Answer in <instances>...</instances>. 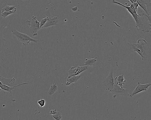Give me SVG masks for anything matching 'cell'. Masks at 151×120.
Segmentation results:
<instances>
[{
    "mask_svg": "<svg viewBox=\"0 0 151 120\" xmlns=\"http://www.w3.org/2000/svg\"><path fill=\"white\" fill-rule=\"evenodd\" d=\"M48 18V17L47 16L46 17L42 19L40 23L39 29L42 28V27L46 23Z\"/></svg>",
    "mask_w": 151,
    "mask_h": 120,
    "instance_id": "21",
    "label": "cell"
},
{
    "mask_svg": "<svg viewBox=\"0 0 151 120\" xmlns=\"http://www.w3.org/2000/svg\"><path fill=\"white\" fill-rule=\"evenodd\" d=\"M52 117L55 120H59L62 118V116L59 111H57L55 114L52 115Z\"/></svg>",
    "mask_w": 151,
    "mask_h": 120,
    "instance_id": "20",
    "label": "cell"
},
{
    "mask_svg": "<svg viewBox=\"0 0 151 120\" xmlns=\"http://www.w3.org/2000/svg\"><path fill=\"white\" fill-rule=\"evenodd\" d=\"M129 1L131 3H133L136 2L137 0H129Z\"/></svg>",
    "mask_w": 151,
    "mask_h": 120,
    "instance_id": "26",
    "label": "cell"
},
{
    "mask_svg": "<svg viewBox=\"0 0 151 120\" xmlns=\"http://www.w3.org/2000/svg\"><path fill=\"white\" fill-rule=\"evenodd\" d=\"M58 87L55 83H53L51 84L50 87L48 91L49 95L51 96L57 90Z\"/></svg>",
    "mask_w": 151,
    "mask_h": 120,
    "instance_id": "17",
    "label": "cell"
},
{
    "mask_svg": "<svg viewBox=\"0 0 151 120\" xmlns=\"http://www.w3.org/2000/svg\"><path fill=\"white\" fill-rule=\"evenodd\" d=\"M112 2L113 3L118 5L126 9L129 12L133 17L136 23H137L138 19L139 14H137V12L135 11L132 3L130 6H125L115 0H112Z\"/></svg>",
    "mask_w": 151,
    "mask_h": 120,
    "instance_id": "6",
    "label": "cell"
},
{
    "mask_svg": "<svg viewBox=\"0 0 151 120\" xmlns=\"http://www.w3.org/2000/svg\"><path fill=\"white\" fill-rule=\"evenodd\" d=\"M138 30L148 32H151V14L147 15L142 12L139 14L138 20L136 23Z\"/></svg>",
    "mask_w": 151,
    "mask_h": 120,
    "instance_id": "1",
    "label": "cell"
},
{
    "mask_svg": "<svg viewBox=\"0 0 151 120\" xmlns=\"http://www.w3.org/2000/svg\"><path fill=\"white\" fill-rule=\"evenodd\" d=\"M132 4L134 6L135 11L137 12V8L139 6V5L137 3V2H135Z\"/></svg>",
    "mask_w": 151,
    "mask_h": 120,
    "instance_id": "23",
    "label": "cell"
},
{
    "mask_svg": "<svg viewBox=\"0 0 151 120\" xmlns=\"http://www.w3.org/2000/svg\"></svg>",
    "mask_w": 151,
    "mask_h": 120,
    "instance_id": "28",
    "label": "cell"
},
{
    "mask_svg": "<svg viewBox=\"0 0 151 120\" xmlns=\"http://www.w3.org/2000/svg\"><path fill=\"white\" fill-rule=\"evenodd\" d=\"M17 8H15L13 9L11 11H6L1 12V16L4 18H5L6 16L8 15L12 14L14 13L16 11Z\"/></svg>",
    "mask_w": 151,
    "mask_h": 120,
    "instance_id": "18",
    "label": "cell"
},
{
    "mask_svg": "<svg viewBox=\"0 0 151 120\" xmlns=\"http://www.w3.org/2000/svg\"><path fill=\"white\" fill-rule=\"evenodd\" d=\"M147 42L143 38L139 39L137 43H128L130 48L134 50L137 53L143 60H145L147 58Z\"/></svg>",
    "mask_w": 151,
    "mask_h": 120,
    "instance_id": "2",
    "label": "cell"
},
{
    "mask_svg": "<svg viewBox=\"0 0 151 120\" xmlns=\"http://www.w3.org/2000/svg\"><path fill=\"white\" fill-rule=\"evenodd\" d=\"M37 102L38 104L41 107H43L45 105V100L43 99H41L40 100H37Z\"/></svg>",
    "mask_w": 151,
    "mask_h": 120,
    "instance_id": "22",
    "label": "cell"
},
{
    "mask_svg": "<svg viewBox=\"0 0 151 120\" xmlns=\"http://www.w3.org/2000/svg\"><path fill=\"white\" fill-rule=\"evenodd\" d=\"M136 2L146 14H151L149 9L151 6V0H137Z\"/></svg>",
    "mask_w": 151,
    "mask_h": 120,
    "instance_id": "10",
    "label": "cell"
},
{
    "mask_svg": "<svg viewBox=\"0 0 151 120\" xmlns=\"http://www.w3.org/2000/svg\"><path fill=\"white\" fill-rule=\"evenodd\" d=\"M97 60L98 58L97 57H96L93 58H86L84 63L83 65L92 66Z\"/></svg>",
    "mask_w": 151,
    "mask_h": 120,
    "instance_id": "16",
    "label": "cell"
},
{
    "mask_svg": "<svg viewBox=\"0 0 151 120\" xmlns=\"http://www.w3.org/2000/svg\"><path fill=\"white\" fill-rule=\"evenodd\" d=\"M15 8V7L14 6L6 5L1 9V12L6 11H11L13 9Z\"/></svg>",
    "mask_w": 151,
    "mask_h": 120,
    "instance_id": "19",
    "label": "cell"
},
{
    "mask_svg": "<svg viewBox=\"0 0 151 120\" xmlns=\"http://www.w3.org/2000/svg\"><path fill=\"white\" fill-rule=\"evenodd\" d=\"M30 20H27L26 22L29 26V30L33 36L37 35V32L39 29L40 23L37 19L36 16H32Z\"/></svg>",
    "mask_w": 151,
    "mask_h": 120,
    "instance_id": "4",
    "label": "cell"
},
{
    "mask_svg": "<svg viewBox=\"0 0 151 120\" xmlns=\"http://www.w3.org/2000/svg\"><path fill=\"white\" fill-rule=\"evenodd\" d=\"M28 83L27 82H24L16 85L10 87L5 84H2L0 81V86L2 90H3L5 91H7L10 93H11L12 90H13L15 88L21 85L26 84Z\"/></svg>",
    "mask_w": 151,
    "mask_h": 120,
    "instance_id": "12",
    "label": "cell"
},
{
    "mask_svg": "<svg viewBox=\"0 0 151 120\" xmlns=\"http://www.w3.org/2000/svg\"><path fill=\"white\" fill-rule=\"evenodd\" d=\"M0 81L2 84L11 87L12 84L15 81V79L14 77L6 78L0 75Z\"/></svg>",
    "mask_w": 151,
    "mask_h": 120,
    "instance_id": "13",
    "label": "cell"
},
{
    "mask_svg": "<svg viewBox=\"0 0 151 120\" xmlns=\"http://www.w3.org/2000/svg\"><path fill=\"white\" fill-rule=\"evenodd\" d=\"M128 88L124 89L121 88L116 84H114V88L112 90L109 91L114 95H122V96H128Z\"/></svg>",
    "mask_w": 151,
    "mask_h": 120,
    "instance_id": "7",
    "label": "cell"
},
{
    "mask_svg": "<svg viewBox=\"0 0 151 120\" xmlns=\"http://www.w3.org/2000/svg\"><path fill=\"white\" fill-rule=\"evenodd\" d=\"M12 33L16 37L18 40L22 43L24 45L30 44L31 42L37 43L38 40L33 39L27 34L21 33L15 29L11 31Z\"/></svg>",
    "mask_w": 151,
    "mask_h": 120,
    "instance_id": "3",
    "label": "cell"
},
{
    "mask_svg": "<svg viewBox=\"0 0 151 120\" xmlns=\"http://www.w3.org/2000/svg\"><path fill=\"white\" fill-rule=\"evenodd\" d=\"M117 80L116 84L121 88H123L122 86L126 81L122 75H119L118 77H116L114 80Z\"/></svg>",
    "mask_w": 151,
    "mask_h": 120,
    "instance_id": "15",
    "label": "cell"
},
{
    "mask_svg": "<svg viewBox=\"0 0 151 120\" xmlns=\"http://www.w3.org/2000/svg\"><path fill=\"white\" fill-rule=\"evenodd\" d=\"M72 11H76L77 10V6H75L73 7L72 9Z\"/></svg>",
    "mask_w": 151,
    "mask_h": 120,
    "instance_id": "25",
    "label": "cell"
},
{
    "mask_svg": "<svg viewBox=\"0 0 151 120\" xmlns=\"http://www.w3.org/2000/svg\"><path fill=\"white\" fill-rule=\"evenodd\" d=\"M151 85L150 82L144 84H141L139 82L137 86L132 92L128 93V96L132 97L139 93L146 91Z\"/></svg>",
    "mask_w": 151,
    "mask_h": 120,
    "instance_id": "9",
    "label": "cell"
},
{
    "mask_svg": "<svg viewBox=\"0 0 151 120\" xmlns=\"http://www.w3.org/2000/svg\"><path fill=\"white\" fill-rule=\"evenodd\" d=\"M1 90H2V89L1 88V87H0V91Z\"/></svg>",
    "mask_w": 151,
    "mask_h": 120,
    "instance_id": "27",
    "label": "cell"
},
{
    "mask_svg": "<svg viewBox=\"0 0 151 120\" xmlns=\"http://www.w3.org/2000/svg\"><path fill=\"white\" fill-rule=\"evenodd\" d=\"M81 77V75L80 74L71 77L69 78H67V81L65 83V85L68 86L73 82H76Z\"/></svg>",
    "mask_w": 151,
    "mask_h": 120,
    "instance_id": "14",
    "label": "cell"
},
{
    "mask_svg": "<svg viewBox=\"0 0 151 120\" xmlns=\"http://www.w3.org/2000/svg\"><path fill=\"white\" fill-rule=\"evenodd\" d=\"M58 111H56V109H52L50 110V114L52 115L55 114L57 113Z\"/></svg>",
    "mask_w": 151,
    "mask_h": 120,
    "instance_id": "24",
    "label": "cell"
},
{
    "mask_svg": "<svg viewBox=\"0 0 151 120\" xmlns=\"http://www.w3.org/2000/svg\"><path fill=\"white\" fill-rule=\"evenodd\" d=\"M113 70L111 69L108 76L104 80L103 85H105L107 91L112 90L114 88V79L113 77Z\"/></svg>",
    "mask_w": 151,
    "mask_h": 120,
    "instance_id": "5",
    "label": "cell"
},
{
    "mask_svg": "<svg viewBox=\"0 0 151 120\" xmlns=\"http://www.w3.org/2000/svg\"><path fill=\"white\" fill-rule=\"evenodd\" d=\"M88 69V67L86 65L78 66L76 67L72 66L68 70L69 75L67 78L79 75L81 73Z\"/></svg>",
    "mask_w": 151,
    "mask_h": 120,
    "instance_id": "8",
    "label": "cell"
},
{
    "mask_svg": "<svg viewBox=\"0 0 151 120\" xmlns=\"http://www.w3.org/2000/svg\"><path fill=\"white\" fill-rule=\"evenodd\" d=\"M47 15L48 18L42 28L47 27L51 26L57 25V17L51 15L49 10H47Z\"/></svg>",
    "mask_w": 151,
    "mask_h": 120,
    "instance_id": "11",
    "label": "cell"
}]
</instances>
